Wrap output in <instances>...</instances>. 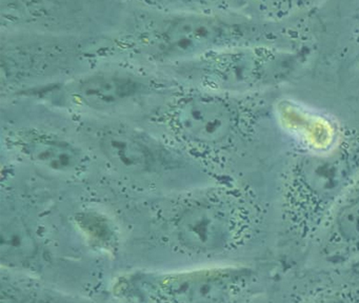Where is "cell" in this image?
<instances>
[{"mask_svg": "<svg viewBox=\"0 0 359 303\" xmlns=\"http://www.w3.org/2000/svg\"><path fill=\"white\" fill-rule=\"evenodd\" d=\"M358 175L359 128H344L327 149L294 156L280 183L281 221L292 241L312 244Z\"/></svg>", "mask_w": 359, "mask_h": 303, "instance_id": "obj_2", "label": "cell"}, {"mask_svg": "<svg viewBox=\"0 0 359 303\" xmlns=\"http://www.w3.org/2000/svg\"><path fill=\"white\" fill-rule=\"evenodd\" d=\"M155 84L123 69H106L81 76L62 86L66 100L94 111L114 109L148 96Z\"/></svg>", "mask_w": 359, "mask_h": 303, "instance_id": "obj_7", "label": "cell"}, {"mask_svg": "<svg viewBox=\"0 0 359 303\" xmlns=\"http://www.w3.org/2000/svg\"><path fill=\"white\" fill-rule=\"evenodd\" d=\"M12 143L35 166L55 174H75L83 166V152L53 133L36 128L20 130L13 135Z\"/></svg>", "mask_w": 359, "mask_h": 303, "instance_id": "obj_9", "label": "cell"}, {"mask_svg": "<svg viewBox=\"0 0 359 303\" xmlns=\"http://www.w3.org/2000/svg\"><path fill=\"white\" fill-rule=\"evenodd\" d=\"M313 48L248 46L209 53L178 63L180 72L207 90L232 95L264 94L289 81Z\"/></svg>", "mask_w": 359, "mask_h": 303, "instance_id": "obj_3", "label": "cell"}, {"mask_svg": "<svg viewBox=\"0 0 359 303\" xmlns=\"http://www.w3.org/2000/svg\"><path fill=\"white\" fill-rule=\"evenodd\" d=\"M98 143L107 159L117 168L127 172H146L156 161L150 145L127 128H104Z\"/></svg>", "mask_w": 359, "mask_h": 303, "instance_id": "obj_10", "label": "cell"}, {"mask_svg": "<svg viewBox=\"0 0 359 303\" xmlns=\"http://www.w3.org/2000/svg\"><path fill=\"white\" fill-rule=\"evenodd\" d=\"M264 222V204L257 196L235 191L184 210L176 223V233L189 250L222 254L253 239Z\"/></svg>", "mask_w": 359, "mask_h": 303, "instance_id": "obj_5", "label": "cell"}, {"mask_svg": "<svg viewBox=\"0 0 359 303\" xmlns=\"http://www.w3.org/2000/svg\"><path fill=\"white\" fill-rule=\"evenodd\" d=\"M140 10L158 13L247 12L249 0H128Z\"/></svg>", "mask_w": 359, "mask_h": 303, "instance_id": "obj_13", "label": "cell"}, {"mask_svg": "<svg viewBox=\"0 0 359 303\" xmlns=\"http://www.w3.org/2000/svg\"><path fill=\"white\" fill-rule=\"evenodd\" d=\"M133 25L115 38L123 50L155 62L178 65L209 53L248 46L310 48V20L278 22L249 13H171L142 10Z\"/></svg>", "mask_w": 359, "mask_h": 303, "instance_id": "obj_1", "label": "cell"}, {"mask_svg": "<svg viewBox=\"0 0 359 303\" xmlns=\"http://www.w3.org/2000/svg\"><path fill=\"white\" fill-rule=\"evenodd\" d=\"M268 113L262 94L198 92L178 99L170 111L173 126L191 140L222 149L255 134Z\"/></svg>", "mask_w": 359, "mask_h": 303, "instance_id": "obj_4", "label": "cell"}, {"mask_svg": "<svg viewBox=\"0 0 359 303\" xmlns=\"http://www.w3.org/2000/svg\"><path fill=\"white\" fill-rule=\"evenodd\" d=\"M257 274L245 267H214L138 279L148 296L178 302H222L253 294Z\"/></svg>", "mask_w": 359, "mask_h": 303, "instance_id": "obj_6", "label": "cell"}, {"mask_svg": "<svg viewBox=\"0 0 359 303\" xmlns=\"http://www.w3.org/2000/svg\"><path fill=\"white\" fill-rule=\"evenodd\" d=\"M312 244L327 264L359 260V175L330 210Z\"/></svg>", "mask_w": 359, "mask_h": 303, "instance_id": "obj_8", "label": "cell"}, {"mask_svg": "<svg viewBox=\"0 0 359 303\" xmlns=\"http://www.w3.org/2000/svg\"><path fill=\"white\" fill-rule=\"evenodd\" d=\"M329 0H249L247 13L278 22L310 19Z\"/></svg>", "mask_w": 359, "mask_h": 303, "instance_id": "obj_12", "label": "cell"}, {"mask_svg": "<svg viewBox=\"0 0 359 303\" xmlns=\"http://www.w3.org/2000/svg\"><path fill=\"white\" fill-rule=\"evenodd\" d=\"M348 16L341 21V42H346L351 53L359 61V0H351Z\"/></svg>", "mask_w": 359, "mask_h": 303, "instance_id": "obj_14", "label": "cell"}, {"mask_svg": "<svg viewBox=\"0 0 359 303\" xmlns=\"http://www.w3.org/2000/svg\"><path fill=\"white\" fill-rule=\"evenodd\" d=\"M37 254L34 236L18 217H8L0 227V260L10 267H27Z\"/></svg>", "mask_w": 359, "mask_h": 303, "instance_id": "obj_11", "label": "cell"}]
</instances>
